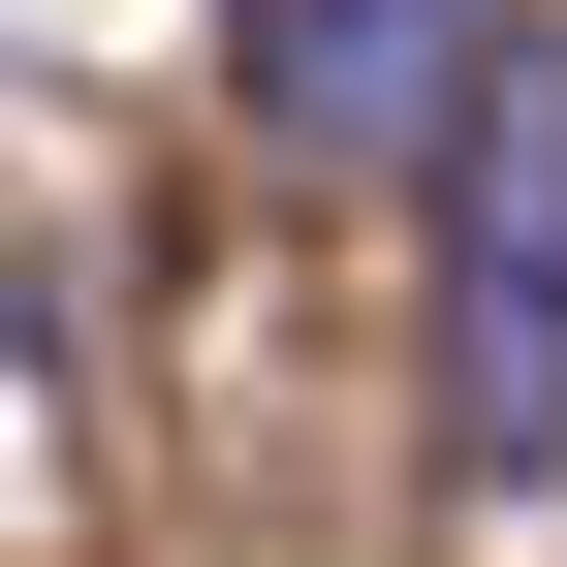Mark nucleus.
<instances>
[{"label":"nucleus","instance_id":"1","mask_svg":"<svg viewBox=\"0 0 567 567\" xmlns=\"http://www.w3.org/2000/svg\"><path fill=\"white\" fill-rule=\"evenodd\" d=\"M442 473L567 505V32H505V95L442 126Z\"/></svg>","mask_w":567,"mask_h":567},{"label":"nucleus","instance_id":"2","mask_svg":"<svg viewBox=\"0 0 567 567\" xmlns=\"http://www.w3.org/2000/svg\"><path fill=\"white\" fill-rule=\"evenodd\" d=\"M505 32H536V0H221V95L316 189H442V126L505 95Z\"/></svg>","mask_w":567,"mask_h":567}]
</instances>
